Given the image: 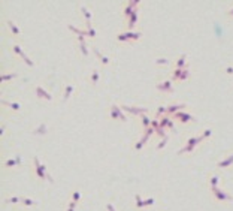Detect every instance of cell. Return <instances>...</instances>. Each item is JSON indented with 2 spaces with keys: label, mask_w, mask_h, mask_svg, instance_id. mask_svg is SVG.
<instances>
[{
  "label": "cell",
  "mask_w": 233,
  "mask_h": 211,
  "mask_svg": "<svg viewBox=\"0 0 233 211\" xmlns=\"http://www.w3.org/2000/svg\"><path fill=\"white\" fill-rule=\"evenodd\" d=\"M156 63H157V64H168L169 60H166V58H157Z\"/></svg>",
  "instance_id": "35"
},
{
  "label": "cell",
  "mask_w": 233,
  "mask_h": 211,
  "mask_svg": "<svg viewBox=\"0 0 233 211\" xmlns=\"http://www.w3.org/2000/svg\"><path fill=\"white\" fill-rule=\"evenodd\" d=\"M138 5H139V0H133V2L127 3V5H126V8H124V15L127 17V18H130V15L135 12V9H136Z\"/></svg>",
  "instance_id": "6"
},
{
  "label": "cell",
  "mask_w": 233,
  "mask_h": 211,
  "mask_svg": "<svg viewBox=\"0 0 233 211\" xmlns=\"http://www.w3.org/2000/svg\"><path fill=\"white\" fill-rule=\"evenodd\" d=\"M169 120H170V118H169V117H166V115H164V117H162V118H160V129H163V130H164V126H168Z\"/></svg>",
  "instance_id": "25"
},
{
  "label": "cell",
  "mask_w": 233,
  "mask_h": 211,
  "mask_svg": "<svg viewBox=\"0 0 233 211\" xmlns=\"http://www.w3.org/2000/svg\"><path fill=\"white\" fill-rule=\"evenodd\" d=\"M79 198H81V193H79L78 190H75V192H73V195H72V201H73V202H78Z\"/></svg>",
  "instance_id": "31"
},
{
  "label": "cell",
  "mask_w": 233,
  "mask_h": 211,
  "mask_svg": "<svg viewBox=\"0 0 233 211\" xmlns=\"http://www.w3.org/2000/svg\"><path fill=\"white\" fill-rule=\"evenodd\" d=\"M182 70H184V69H175L174 75H172V80H174V81H179V78H181Z\"/></svg>",
  "instance_id": "23"
},
{
  "label": "cell",
  "mask_w": 233,
  "mask_h": 211,
  "mask_svg": "<svg viewBox=\"0 0 233 211\" xmlns=\"http://www.w3.org/2000/svg\"><path fill=\"white\" fill-rule=\"evenodd\" d=\"M179 108H185V103H174V105H169L168 107V113L169 114H176Z\"/></svg>",
  "instance_id": "13"
},
{
  "label": "cell",
  "mask_w": 233,
  "mask_h": 211,
  "mask_svg": "<svg viewBox=\"0 0 233 211\" xmlns=\"http://www.w3.org/2000/svg\"><path fill=\"white\" fill-rule=\"evenodd\" d=\"M121 109L127 111L130 114H135V115H142L144 113H146V108H136V107H127V105H123Z\"/></svg>",
  "instance_id": "5"
},
{
  "label": "cell",
  "mask_w": 233,
  "mask_h": 211,
  "mask_svg": "<svg viewBox=\"0 0 233 211\" xmlns=\"http://www.w3.org/2000/svg\"><path fill=\"white\" fill-rule=\"evenodd\" d=\"M117 115H118V118L121 121H126V115L121 113V107H117Z\"/></svg>",
  "instance_id": "29"
},
{
  "label": "cell",
  "mask_w": 233,
  "mask_h": 211,
  "mask_svg": "<svg viewBox=\"0 0 233 211\" xmlns=\"http://www.w3.org/2000/svg\"><path fill=\"white\" fill-rule=\"evenodd\" d=\"M168 127H169L170 130H174V121H172V120H169V123H168Z\"/></svg>",
  "instance_id": "38"
},
{
  "label": "cell",
  "mask_w": 233,
  "mask_h": 211,
  "mask_svg": "<svg viewBox=\"0 0 233 211\" xmlns=\"http://www.w3.org/2000/svg\"><path fill=\"white\" fill-rule=\"evenodd\" d=\"M142 36L141 31H126V33H121V35H118L117 39L118 41H138L139 38Z\"/></svg>",
  "instance_id": "3"
},
{
  "label": "cell",
  "mask_w": 233,
  "mask_h": 211,
  "mask_svg": "<svg viewBox=\"0 0 233 211\" xmlns=\"http://www.w3.org/2000/svg\"><path fill=\"white\" fill-rule=\"evenodd\" d=\"M217 181H218L217 177H212V178L209 180V183H211V187H217Z\"/></svg>",
  "instance_id": "34"
},
{
  "label": "cell",
  "mask_w": 233,
  "mask_h": 211,
  "mask_svg": "<svg viewBox=\"0 0 233 211\" xmlns=\"http://www.w3.org/2000/svg\"><path fill=\"white\" fill-rule=\"evenodd\" d=\"M157 88L160 91H164V93H174V87H172L170 81H164V82H158Z\"/></svg>",
  "instance_id": "8"
},
{
  "label": "cell",
  "mask_w": 233,
  "mask_h": 211,
  "mask_svg": "<svg viewBox=\"0 0 233 211\" xmlns=\"http://www.w3.org/2000/svg\"><path fill=\"white\" fill-rule=\"evenodd\" d=\"M106 208H108V211H115V210H114V207H112L111 204H108V205H106Z\"/></svg>",
  "instance_id": "39"
},
{
  "label": "cell",
  "mask_w": 233,
  "mask_h": 211,
  "mask_svg": "<svg viewBox=\"0 0 233 211\" xmlns=\"http://www.w3.org/2000/svg\"><path fill=\"white\" fill-rule=\"evenodd\" d=\"M90 81L93 82V85H96L97 84V81H99V70H93V74H91V76H90Z\"/></svg>",
  "instance_id": "20"
},
{
  "label": "cell",
  "mask_w": 233,
  "mask_h": 211,
  "mask_svg": "<svg viewBox=\"0 0 233 211\" xmlns=\"http://www.w3.org/2000/svg\"><path fill=\"white\" fill-rule=\"evenodd\" d=\"M45 132H46V126L42 123L41 126H39V129H36L35 132H33V133H35V135H42V133H45Z\"/></svg>",
  "instance_id": "26"
},
{
  "label": "cell",
  "mask_w": 233,
  "mask_h": 211,
  "mask_svg": "<svg viewBox=\"0 0 233 211\" xmlns=\"http://www.w3.org/2000/svg\"><path fill=\"white\" fill-rule=\"evenodd\" d=\"M2 103H3V105H8V107H11L14 111H18L19 108H21L18 103H15V102H8V100H5V99H2Z\"/></svg>",
  "instance_id": "19"
},
{
  "label": "cell",
  "mask_w": 233,
  "mask_h": 211,
  "mask_svg": "<svg viewBox=\"0 0 233 211\" xmlns=\"http://www.w3.org/2000/svg\"><path fill=\"white\" fill-rule=\"evenodd\" d=\"M164 113H168V108H164V107H158V109H157V114H156V118L158 120Z\"/></svg>",
  "instance_id": "24"
},
{
  "label": "cell",
  "mask_w": 233,
  "mask_h": 211,
  "mask_svg": "<svg viewBox=\"0 0 233 211\" xmlns=\"http://www.w3.org/2000/svg\"><path fill=\"white\" fill-rule=\"evenodd\" d=\"M135 198H136V207H138V208H142V207H145V201H142V199H141V196L136 195Z\"/></svg>",
  "instance_id": "27"
},
{
  "label": "cell",
  "mask_w": 233,
  "mask_h": 211,
  "mask_svg": "<svg viewBox=\"0 0 233 211\" xmlns=\"http://www.w3.org/2000/svg\"><path fill=\"white\" fill-rule=\"evenodd\" d=\"M232 163H233V154H230L229 157H226L224 160L218 162V163H217V166H218V168H227V166H230Z\"/></svg>",
  "instance_id": "12"
},
{
  "label": "cell",
  "mask_w": 233,
  "mask_h": 211,
  "mask_svg": "<svg viewBox=\"0 0 233 211\" xmlns=\"http://www.w3.org/2000/svg\"><path fill=\"white\" fill-rule=\"evenodd\" d=\"M152 204H154V199H152V198H151V199H146L145 201V207L146 205H152Z\"/></svg>",
  "instance_id": "37"
},
{
  "label": "cell",
  "mask_w": 233,
  "mask_h": 211,
  "mask_svg": "<svg viewBox=\"0 0 233 211\" xmlns=\"http://www.w3.org/2000/svg\"><path fill=\"white\" fill-rule=\"evenodd\" d=\"M8 25H9V29L12 30V33H14V36H18V35H19V30H18V27H17V25L11 21V19L8 21Z\"/></svg>",
  "instance_id": "22"
},
{
  "label": "cell",
  "mask_w": 233,
  "mask_h": 211,
  "mask_svg": "<svg viewBox=\"0 0 233 211\" xmlns=\"http://www.w3.org/2000/svg\"><path fill=\"white\" fill-rule=\"evenodd\" d=\"M190 76V72H188V68H185L182 70V74H181V78H179V81H184V80H187V78Z\"/></svg>",
  "instance_id": "28"
},
{
  "label": "cell",
  "mask_w": 233,
  "mask_h": 211,
  "mask_svg": "<svg viewBox=\"0 0 233 211\" xmlns=\"http://www.w3.org/2000/svg\"><path fill=\"white\" fill-rule=\"evenodd\" d=\"M19 202L21 204H24V205H27V207H30V205H36V201H31V199H29V198H24V196H21L19 198Z\"/></svg>",
  "instance_id": "18"
},
{
  "label": "cell",
  "mask_w": 233,
  "mask_h": 211,
  "mask_svg": "<svg viewBox=\"0 0 233 211\" xmlns=\"http://www.w3.org/2000/svg\"><path fill=\"white\" fill-rule=\"evenodd\" d=\"M175 118H178L179 121H182V123H187V121H196V118L194 117H191L190 114L187 113H181V111H178L176 114H174Z\"/></svg>",
  "instance_id": "7"
},
{
  "label": "cell",
  "mask_w": 233,
  "mask_h": 211,
  "mask_svg": "<svg viewBox=\"0 0 233 211\" xmlns=\"http://www.w3.org/2000/svg\"><path fill=\"white\" fill-rule=\"evenodd\" d=\"M15 202H19V198H9V199L5 201V204H15Z\"/></svg>",
  "instance_id": "32"
},
{
  "label": "cell",
  "mask_w": 233,
  "mask_h": 211,
  "mask_svg": "<svg viewBox=\"0 0 233 211\" xmlns=\"http://www.w3.org/2000/svg\"><path fill=\"white\" fill-rule=\"evenodd\" d=\"M36 94H37V97L46 99V100H51V99H52V96L48 93V91H45L42 87H36Z\"/></svg>",
  "instance_id": "10"
},
{
  "label": "cell",
  "mask_w": 233,
  "mask_h": 211,
  "mask_svg": "<svg viewBox=\"0 0 233 211\" xmlns=\"http://www.w3.org/2000/svg\"><path fill=\"white\" fill-rule=\"evenodd\" d=\"M211 133H212V130H211V129H206V130L203 132V135H200V139H202V141L206 139L208 136H211Z\"/></svg>",
  "instance_id": "30"
},
{
  "label": "cell",
  "mask_w": 233,
  "mask_h": 211,
  "mask_svg": "<svg viewBox=\"0 0 233 211\" xmlns=\"http://www.w3.org/2000/svg\"><path fill=\"white\" fill-rule=\"evenodd\" d=\"M166 142H168V136H166V138H164V139H163V141H162V142H160V144H158V145H157V150H160V148H163V147L166 145Z\"/></svg>",
  "instance_id": "36"
},
{
  "label": "cell",
  "mask_w": 233,
  "mask_h": 211,
  "mask_svg": "<svg viewBox=\"0 0 233 211\" xmlns=\"http://www.w3.org/2000/svg\"><path fill=\"white\" fill-rule=\"evenodd\" d=\"M136 19H138V9H135V12L130 15V18H129V23H127V31H130L133 27H135V24H136Z\"/></svg>",
  "instance_id": "11"
},
{
  "label": "cell",
  "mask_w": 233,
  "mask_h": 211,
  "mask_svg": "<svg viewBox=\"0 0 233 211\" xmlns=\"http://www.w3.org/2000/svg\"><path fill=\"white\" fill-rule=\"evenodd\" d=\"M185 68H188V66H185V54H181L179 60L176 62V69H185Z\"/></svg>",
  "instance_id": "16"
},
{
  "label": "cell",
  "mask_w": 233,
  "mask_h": 211,
  "mask_svg": "<svg viewBox=\"0 0 233 211\" xmlns=\"http://www.w3.org/2000/svg\"><path fill=\"white\" fill-rule=\"evenodd\" d=\"M202 139H200V136H194V138H190V139L187 141V145H185L184 148L181 150H178L176 151V154H182V153H190V151H193V148H194L197 144H200Z\"/></svg>",
  "instance_id": "2"
},
{
  "label": "cell",
  "mask_w": 233,
  "mask_h": 211,
  "mask_svg": "<svg viewBox=\"0 0 233 211\" xmlns=\"http://www.w3.org/2000/svg\"><path fill=\"white\" fill-rule=\"evenodd\" d=\"M72 91H73V85L69 84V85H66V90H64V96H63V102H66L69 99V96L72 94Z\"/></svg>",
  "instance_id": "17"
},
{
  "label": "cell",
  "mask_w": 233,
  "mask_h": 211,
  "mask_svg": "<svg viewBox=\"0 0 233 211\" xmlns=\"http://www.w3.org/2000/svg\"><path fill=\"white\" fill-rule=\"evenodd\" d=\"M17 74H11V75H2V81H6V80H12V78H15Z\"/></svg>",
  "instance_id": "33"
},
{
  "label": "cell",
  "mask_w": 233,
  "mask_h": 211,
  "mask_svg": "<svg viewBox=\"0 0 233 211\" xmlns=\"http://www.w3.org/2000/svg\"><path fill=\"white\" fill-rule=\"evenodd\" d=\"M141 120H142V126L145 127V129H148L150 126H151V120H150V118L148 117H146V115H141Z\"/></svg>",
  "instance_id": "21"
},
{
  "label": "cell",
  "mask_w": 233,
  "mask_h": 211,
  "mask_svg": "<svg viewBox=\"0 0 233 211\" xmlns=\"http://www.w3.org/2000/svg\"><path fill=\"white\" fill-rule=\"evenodd\" d=\"M229 15H230V17H233V8H232V9L229 11Z\"/></svg>",
  "instance_id": "42"
},
{
  "label": "cell",
  "mask_w": 233,
  "mask_h": 211,
  "mask_svg": "<svg viewBox=\"0 0 233 211\" xmlns=\"http://www.w3.org/2000/svg\"><path fill=\"white\" fill-rule=\"evenodd\" d=\"M33 162H35V166H36V174H37V177L39 178H42V180H48L49 183H54V180H52V177L46 172V169H45V166H42L41 163H39V160H37V157H33Z\"/></svg>",
  "instance_id": "1"
},
{
  "label": "cell",
  "mask_w": 233,
  "mask_h": 211,
  "mask_svg": "<svg viewBox=\"0 0 233 211\" xmlns=\"http://www.w3.org/2000/svg\"><path fill=\"white\" fill-rule=\"evenodd\" d=\"M75 205H76V202H73V201H72V202L69 204V208H75Z\"/></svg>",
  "instance_id": "40"
},
{
  "label": "cell",
  "mask_w": 233,
  "mask_h": 211,
  "mask_svg": "<svg viewBox=\"0 0 233 211\" xmlns=\"http://www.w3.org/2000/svg\"><path fill=\"white\" fill-rule=\"evenodd\" d=\"M226 70H227V72H229V74H233V68H230V66H229V68H227V69H226Z\"/></svg>",
  "instance_id": "41"
},
{
  "label": "cell",
  "mask_w": 233,
  "mask_h": 211,
  "mask_svg": "<svg viewBox=\"0 0 233 211\" xmlns=\"http://www.w3.org/2000/svg\"><path fill=\"white\" fill-rule=\"evenodd\" d=\"M211 192H212V195H214L218 201H233V196L221 192L218 187H211Z\"/></svg>",
  "instance_id": "4"
},
{
  "label": "cell",
  "mask_w": 233,
  "mask_h": 211,
  "mask_svg": "<svg viewBox=\"0 0 233 211\" xmlns=\"http://www.w3.org/2000/svg\"><path fill=\"white\" fill-rule=\"evenodd\" d=\"M81 11H82V14H84V17H85V25H91V14L88 12V9L85 8V6H81Z\"/></svg>",
  "instance_id": "14"
},
{
  "label": "cell",
  "mask_w": 233,
  "mask_h": 211,
  "mask_svg": "<svg viewBox=\"0 0 233 211\" xmlns=\"http://www.w3.org/2000/svg\"><path fill=\"white\" fill-rule=\"evenodd\" d=\"M93 51H94V54L99 57V60L102 62V64H108V63H109V58H108V57H103V56L100 54V51H99L97 48H93Z\"/></svg>",
  "instance_id": "15"
},
{
  "label": "cell",
  "mask_w": 233,
  "mask_h": 211,
  "mask_svg": "<svg viewBox=\"0 0 233 211\" xmlns=\"http://www.w3.org/2000/svg\"><path fill=\"white\" fill-rule=\"evenodd\" d=\"M14 51L17 52V54H18V56H21V57H23V60H24L25 63H27L29 66H33V62L30 60V58H29L27 56H25V54H24V52H23V50H21V48H19V47H18V45H14Z\"/></svg>",
  "instance_id": "9"
}]
</instances>
